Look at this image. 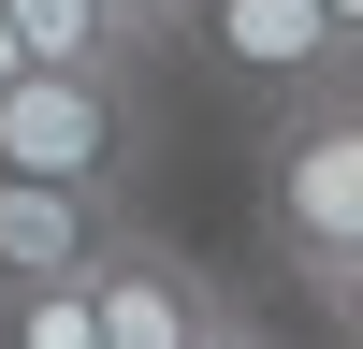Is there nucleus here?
Listing matches in <instances>:
<instances>
[{"label":"nucleus","mask_w":363,"mask_h":349,"mask_svg":"<svg viewBox=\"0 0 363 349\" xmlns=\"http://www.w3.org/2000/svg\"><path fill=\"white\" fill-rule=\"evenodd\" d=\"M262 248L291 277H320V262L363 248V73L262 116Z\"/></svg>","instance_id":"obj_1"},{"label":"nucleus","mask_w":363,"mask_h":349,"mask_svg":"<svg viewBox=\"0 0 363 349\" xmlns=\"http://www.w3.org/2000/svg\"><path fill=\"white\" fill-rule=\"evenodd\" d=\"M160 58H189L203 87H233V102H262V116L363 73V44L320 15V0H174V44Z\"/></svg>","instance_id":"obj_2"},{"label":"nucleus","mask_w":363,"mask_h":349,"mask_svg":"<svg viewBox=\"0 0 363 349\" xmlns=\"http://www.w3.org/2000/svg\"><path fill=\"white\" fill-rule=\"evenodd\" d=\"M0 160L131 204L145 189V102H131V73H58V58H29V73L0 87Z\"/></svg>","instance_id":"obj_3"},{"label":"nucleus","mask_w":363,"mask_h":349,"mask_svg":"<svg viewBox=\"0 0 363 349\" xmlns=\"http://www.w3.org/2000/svg\"><path fill=\"white\" fill-rule=\"evenodd\" d=\"M87 306H102V349H189L203 320L233 306V291L203 277V262L174 248L160 218H131V204H116V233L87 248Z\"/></svg>","instance_id":"obj_4"},{"label":"nucleus","mask_w":363,"mask_h":349,"mask_svg":"<svg viewBox=\"0 0 363 349\" xmlns=\"http://www.w3.org/2000/svg\"><path fill=\"white\" fill-rule=\"evenodd\" d=\"M116 233V204L102 189H73V174H15L0 160V291H29V277H87V248Z\"/></svg>","instance_id":"obj_5"},{"label":"nucleus","mask_w":363,"mask_h":349,"mask_svg":"<svg viewBox=\"0 0 363 349\" xmlns=\"http://www.w3.org/2000/svg\"><path fill=\"white\" fill-rule=\"evenodd\" d=\"M15 29H29V58H58V73H145V44H131L116 0H15Z\"/></svg>","instance_id":"obj_6"},{"label":"nucleus","mask_w":363,"mask_h":349,"mask_svg":"<svg viewBox=\"0 0 363 349\" xmlns=\"http://www.w3.org/2000/svg\"><path fill=\"white\" fill-rule=\"evenodd\" d=\"M0 349H102L87 277H29V291H0Z\"/></svg>","instance_id":"obj_7"},{"label":"nucleus","mask_w":363,"mask_h":349,"mask_svg":"<svg viewBox=\"0 0 363 349\" xmlns=\"http://www.w3.org/2000/svg\"><path fill=\"white\" fill-rule=\"evenodd\" d=\"M306 291H320V320H335V335L363 349V248H349V262H320V277H306Z\"/></svg>","instance_id":"obj_8"},{"label":"nucleus","mask_w":363,"mask_h":349,"mask_svg":"<svg viewBox=\"0 0 363 349\" xmlns=\"http://www.w3.org/2000/svg\"><path fill=\"white\" fill-rule=\"evenodd\" d=\"M189 349H277V335H262V320H247V306H218V320H203V335H189Z\"/></svg>","instance_id":"obj_9"},{"label":"nucleus","mask_w":363,"mask_h":349,"mask_svg":"<svg viewBox=\"0 0 363 349\" xmlns=\"http://www.w3.org/2000/svg\"><path fill=\"white\" fill-rule=\"evenodd\" d=\"M116 15H131V44H145V58L174 44V0H116Z\"/></svg>","instance_id":"obj_10"},{"label":"nucleus","mask_w":363,"mask_h":349,"mask_svg":"<svg viewBox=\"0 0 363 349\" xmlns=\"http://www.w3.org/2000/svg\"><path fill=\"white\" fill-rule=\"evenodd\" d=\"M29 73V29H15V0H0V87H15Z\"/></svg>","instance_id":"obj_11"},{"label":"nucleus","mask_w":363,"mask_h":349,"mask_svg":"<svg viewBox=\"0 0 363 349\" xmlns=\"http://www.w3.org/2000/svg\"><path fill=\"white\" fill-rule=\"evenodd\" d=\"M320 15H335V29H349V44H363V0H320Z\"/></svg>","instance_id":"obj_12"}]
</instances>
